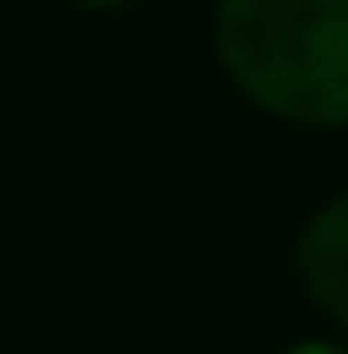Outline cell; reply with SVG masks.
Returning a JSON list of instances; mask_svg holds the SVG:
<instances>
[{"label":"cell","mask_w":348,"mask_h":354,"mask_svg":"<svg viewBox=\"0 0 348 354\" xmlns=\"http://www.w3.org/2000/svg\"><path fill=\"white\" fill-rule=\"evenodd\" d=\"M212 56L268 118L348 124V0H212Z\"/></svg>","instance_id":"obj_1"},{"label":"cell","mask_w":348,"mask_h":354,"mask_svg":"<svg viewBox=\"0 0 348 354\" xmlns=\"http://www.w3.org/2000/svg\"><path fill=\"white\" fill-rule=\"evenodd\" d=\"M293 280L336 330H348V187L330 193L299 224V236H293Z\"/></svg>","instance_id":"obj_2"},{"label":"cell","mask_w":348,"mask_h":354,"mask_svg":"<svg viewBox=\"0 0 348 354\" xmlns=\"http://www.w3.org/2000/svg\"><path fill=\"white\" fill-rule=\"evenodd\" d=\"M68 6H81V12H131L143 0H68Z\"/></svg>","instance_id":"obj_3"},{"label":"cell","mask_w":348,"mask_h":354,"mask_svg":"<svg viewBox=\"0 0 348 354\" xmlns=\"http://www.w3.org/2000/svg\"><path fill=\"white\" fill-rule=\"evenodd\" d=\"M286 354H348V342H299V348H286Z\"/></svg>","instance_id":"obj_4"}]
</instances>
